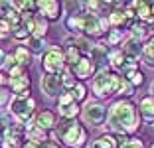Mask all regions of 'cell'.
Masks as SVG:
<instances>
[{
  "instance_id": "cell-1",
  "label": "cell",
  "mask_w": 154,
  "mask_h": 148,
  "mask_svg": "<svg viewBox=\"0 0 154 148\" xmlns=\"http://www.w3.org/2000/svg\"><path fill=\"white\" fill-rule=\"evenodd\" d=\"M140 125L136 107L128 101H117L113 107L109 109V119H107V128L113 130L115 134H119V138H122L127 142V134L134 132Z\"/></svg>"
},
{
  "instance_id": "cell-2",
  "label": "cell",
  "mask_w": 154,
  "mask_h": 148,
  "mask_svg": "<svg viewBox=\"0 0 154 148\" xmlns=\"http://www.w3.org/2000/svg\"><path fill=\"white\" fill-rule=\"evenodd\" d=\"M55 130H57L59 138L71 148H81L87 140L85 128H83L75 119H63V121H59V125L55 126Z\"/></svg>"
},
{
  "instance_id": "cell-3",
  "label": "cell",
  "mask_w": 154,
  "mask_h": 148,
  "mask_svg": "<svg viewBox=\"0 0 154 148\" xmlns=\"http://www.w3.org/2000/svg\"><path fill=\"white\" fill-rule=\"evenodd\" d=\"M119 81H121L119 75L107 71V69H101V71H97V75L93 77L91 89H93V93H95L99 99H103V97H109V95L117 93Z\"/></svg>"
},
{
  "instance_id": "cell-4",
  "label": "cell",
  "mask_w": 154,
  "mask_h": 148,
  "mask_svg": "<svg viewBox=\"0 0 154 148\" xmlns=\"http://www.w3.org/2000/svg\"><path fill=\"white\" fill-rule=\"evenodd\" d=\"M65 54L59 48H50L42 57V67L45 75H63L65 73Z\"/></svg>"
},
{
  "instance_id": "cell-5",
  "label": "cell",
  "mask_w": 154,
  "mask_h": 148,
  "mask_svg": "<svg viewBox=\"0 0 154 148\" xmlns=\"http://www.w3.org/2000/svg\"><path fill=\"white\" fill-rule=\"evenodd\" d=\"M34 109H36V103H34V99H30V97H20V95H16V97L10 101V113H12L22 125L32 121Z\"/></svg>"
},
{
  "instance_id": "cell-6",
  "label": "cell",
  "mask_w": 154,
  "mask_h": 148,
  "mask_svg": "<svg viewBox=\"0 0 154 148\" xmlns=\"http://www.w3.org/2000/svg\"><path fill=\"white\" fill-rule=\"evenodd\" d=\"M105 119H109L107 107H103L101 103H89L83 109V121L91 126H99L105 122Z\"/></svg>"
},
{
  "instance_id": "cell-7",
  "label": "cell",
  "mask_w": 154,
  "mask_h": 148,
  "mask_svg": "<svg viewBox=\"0 0 154 148\" xmlns=\"http://www.w3.org/2000/svg\"><path fill=\"white\" fill-rule=\"evenodd\" d=\"M57 111L61 119H75L79 115V107H77V101L73 99L71 93H61L57 99Z\"/></svg>"
},
{
  "instance_id": "cell-8",
  "label": "cell",
  "mask_w": 154,
  "mask_h": 148,
  "mask_svg": "<svg viewBox=\"0 0 154 148\" xmlns=\"http://www.w3.org/2000/svg\"><path fill=\"white\" fill-rule=\"evenodd\" d=\"M107 28V20H103L99 14H85L83 16V32L87 36H101Z\"/></svg>"
},
{
  "instance_id": "cell-9",
  "label": "cell",
  "mask_w": 154,
  "mask_h": 148,
  "mask_svg": "<svg viewBox=\"0 0 154 148\" xmlns=\"http://www.w3.org/2000/svg\"><path fill=\"white\" fill-rule=\"evenodd\" d=\"M95 63L91 61L89 57H81L79 61L75 63V65H71V73L77 77V79H89V77H93V73H95Z\"/></svg>"
},
{
  "instance_id": "cell-10",
  "label": "cell",
  "mask_w": 154,
  "mask_h": 148,
  "mask_svg": "<svg viewBox=\"0 0 154 148\" xmlns=\"http://www.w3.org/2000/svg\"><path fill=\"white\" fill-rule=\"evenodd\" d=\"M61 77L59 75H44L40 81V87L48 97H57L59 95V89H61Z\"/></svg>"
},
{
  "instance_id": "cell-11",
  "label": "cell",
  "mask_w": 154,
  "mask_h": 148,
  "mask_svg": "<svg viewBox=\"0 0 154 148\" xmlns=\"http://www.w3.org/2000/svg\"><path fill=\"white\" fill-rule=\"evenodd\" d=\"M0 12H2V20H8L12 26L22 24V12H18L16 4H14V2H10V0H4V2H2Z\"/></svg>"
},
{
  "instance_id": "cell-12",
  "label": "cell",
  "mask_w": 154,
  "mask_h": 148,
  "mask_svg": "<svg viewBox=\"0 0 154 148\" xmlns=\"http://www.w3.org/2000/svg\"><path fill=\"white\" fill-rule=\"evenodd\" d=\"M38 8H40V16H44L45 20H57L61 6L55 0H40L38 2Z\"/></svg>"
},
{
  "instance_id": "cell-13",
  "label": "cell",
  "mask_w": 154,
  "mask_h": 148,
  "mask_svg": "<svg viewBox=\"0 0 154 148\" xmlns=\"http://www.w3.org/2000/svg\"><path fill=\"white\" fill-rule=\"evenodd\" d=\"M107 59H109V54H107V45H105V44L93 45V49H91V61L95 63V67L99 69V71H101V69H107V67H105Z\"/></svg>"
},
{
  "instance_id": "cell-14",
  "label": "cell",
  "mask_w": 154,
  "mask_h": 148,
  "mask_svg": "<svg viewBox=\"0 0 154 148\" xmlns=\"http://www.w3.org/2000/svg\"><path fill=\"white\" fill-rule=\"evenodd\" d=\"M132 8L136 10V18L150 24L154 22V6L148 2H132Z\"/></svg>"
},
{
  "instance_id": "cell-15",
  "label": "cell",
  "mask_w": 154,
  "mask_h": 148,
  "mask_svg": "<svg viewBox=\"0 0 154 148\" xmlns=\"http://www.w3.org/2000/svg\"><path fill=\"white\" fill-rule=\"evenodd\" d=\"M109 24L113 28H117V30H121V28H125L127 24H132V22L128 20L127 10L125 8H117V10H113V12L109 14Z\"/></svg>"
},
{
  "instance_id": "cell-16",
  "label": "cell",
  "mask_w": 154,
  "mask_h": 148,
  "mask_svg": "<svg viewBox=\"0 0 154 148\" xmlns=\"http://www.w3.org/2000/svg\"><path fill=\"white\" fill-rule=\"evenodd\" d=\"M36 125L40 126L42 130H51L54 126H57L55 125V117H54V113H50V111H44V113H40L36 117Z\"/></svg>"
},
{
  "instance_id": "cell-17",
  "label": "cell",
  "mask_w": 154,
  "mask_h": 148,
  "mask_svg": "<svg viewBox=\"0 0 154 148\" xmlns=\"http://www.w3.org/2000/svg\"><path fill=\"white\" fill-rule=\"evenodd\" d=\"M138 111H140V115L144 119H154V95H148V97L140 99Z\"/></svg>"
},
{
  "instance_id": "cell-18",
  "label": "cell",
  "mask_w": 154,
  "mask_h": 148,
  "mask_svg": "<svg viewBox=\"0 0 154 148\" xmlns=\"http://www.w3.org/2000/svg\"><path fill=\"white\" fill-rule=\"evenodd\" d=\"M10 87L16 95H24L30 91V77L22 75V77H16V79H10Z\"/></svg>"
},
{
  "instance_id": "cell-19",
  "label": "cell",
  "mask_w": 154,
  "mask_h": 148,
  "mask_svg": "<svg viewBox=\"0 0 154 148\" xmlns=\"http://www.w3.org/2000/svg\"><path fill=\"white\" fill-rule=\"evenodd\" d=\"M109 61L115 69H122L125 61H127V54H125V49H111L109 51Z\"/></svg>"
},
{
  "instance_id": "cell-20",
  "label": "cell",
  "mask_w": 154,
  "mask_h": 148,
  "mask_svg": "<svg viewBox=\"0 0 154 148\" xmlns=\"http://www.w3.org/2000/svg\"><path fill=\"white\" fill-rule=\"evenodd\" d=\"M125 54L127 55H131V57H138V55L142 54V45H140V42L138 40H134V38H128V42H127V45H125Z\"/></svg>"
},
{
  "instance_id": "cell-21",
  "label": "cell",
  "mask_w": 154,
  "mask_h": 148,
  "mask_svg": "<svg viewBox=\"0 0 154 148\" xmlns=\"http://www.w3.org/2000/svg\"><path fill=\"white\" fill-rule=\"evenodd\" d=\"M91 148H117V138L111 134H103L97 140H93Z\"/></svg>"
},
{
  "instance_id": "cell-22",
  "label": "cell",
  "mask_w": 154,
  "mask_h": 148,
  "mask_svg": "<svg viewBox=\"0 0 154 148\" xmlns=\"http://www.w3.org/2000/svg\"><path fill=\"white\" fill-rule=\"evenodd\" d=\"M65 26L69 32H83V16L79 14H69L65 20Z\"/></svg>"
},
{
  "instance_id": "cell-23",
  "label": "cell",
  "mask_w": 154,
  "mask_h": 148,
  "mask_svg": "<svg viewBox=\"0 0 154 148\" xmlns=\"http://www.w3.org/2000/svg\"><path fill=\"white\" fill-rule=\"evenodd\" d=\"M142 59H144L146 65L154 67V36L144 44V49H142Z\"/></svg>"
},
{
  "instance_id": "cell-24",
  "label": "cell",
  "mask_w": 154,
  "mask_h": 148,
  "mask_svg": "<svg viewBox=\"0 0 154 148\" xmlns=\"http://www.w3.org/2000/svg\"><path fill=\"white\" fill-rule=\"evenodd\" d=\"M67 44H73L77 49H79V51H91V49H93V44H91V40H87V38H81V36L67 40Z\"/></svg>"
},
{
  "instance_id": "cell-25",
  "label": "cell",
  "mask_w": 154,
  "mask_h": 148,
  "mask_svg": "<svg viewBox=\"0 0 154 148\" xmlns=\"http://www.w3.org/2000/svg\"><path fill=\"white\" fill-rule=\"evenodd\" d=\"M28 49H30V51H34V54H44V49H45L44 38L32 36L30 40H28Z\"/></svg>"
},
{
  "instance_id": "cell-26",
  "label": "cell",
  "mask_w": 154,
  "mask_h": 148,
  "mask_svg": "<svg viewBox=\"0 0 154 148\" xmlns=\"http://www.w3.org/2000/svg\"><path fill=\"white\" fill-rule=\"evenodd\" d=\"M122 75H125L127 81H131L132 85H142V83H144V75H142L140 69H131V71L122 73Z\"/></svg>"
},
{
  "instance_id": "cell-27",
  "label": "cell",
  "mask_w": 154,
  "mask_h": 148,
  "mask_svg": "<svg viewBox=\"0 0 154 148\" xmlns=\"http://www.w3.org/2000/svg\"><path fill=\"white\" fill-rule=\"evenodd\" d=\"M117 93H119V95H125V97H132V95H134V85H132L131 81H127L125 77H121Z\"/></svg>"
},
{
  "instance_id": "cell-28",
  "label": "cell",
  "mask_w": 154,
  "mask_h": 148,
  "mask_svg": "<svg viewBox=\"0 0 154 148\" xmlns=\"http://www.w3.org/2000/svg\"><path fill=\"white\" fill-rule=\"evenodd\" d=\"M14 57H16V61H18L24 69L30 65V54H28V49H26V48H22V45H20V48L14 51Z\"/></svg>"
},
{
  "instance_id": "cell-29",
  "label": "cell",
  "mask_w": 154,
  "mask_h": 148,
  "mask_svg": "<svg viewBox=\"0 0 154 148\" xmlns=\"http://www.w3.org/2000/svg\"><path fill=\"white\" fill-rule=\"evenodd\" d=\"M79 59H81V51H79L75 45H67V51H65V61L71 63V65H75Z\"/></svg>"
},
{
  "instance_id": "cell-30",
  "label": "cell",
  "mask_w": 154,
  "mask_h": 148,
  "mask_svg": "<svg viewBox=\"0 0 154 148\" xmlns=\"http://www.w3.org/2000/svg\"><path fill=\"white\" fill-rule=\"evenodd\" d=\"M122 42V30H117V28H113V30L107 32V44L109 45H117Z\"/></svg>"
},
{
  "instance_id": "cell-31",
  "label": "cell",
  "mask_w": 154,
  "mask_h": 148,
  "mask_svg": "<svg viewBox=\"0 0 154 148\" xmlns=\"http://www.w3.org/2000/svg\"><path fill=\"white\" fill-rule=\"evenodd\" d=\"M28 34H30V30H28L24 24H18V26H14V28H12V36L16 38V40H26ZM28 40H30V38H28Z\"/></svg>"
},
{
  "instance_id": "cell-32",
  "label": "cell",
  "mask_w": 154,
  "mask_h": 148,
  "mask_svg": "<svg viewBox=\"0 0 154 148\" xmlns=\"http://www.w3.org/2000/svg\"><path fill=\"white\" fill-rule=\"evenodd\" d=\"M61 83H63V87H67V89H71V91L77 87V83H75V75H73L71 71H67V69H65V73L61 75Z\"/></svg>"
},
{
  "instance_id": "cell-33",
  "label": "cell",
  "mask_w": 154,
  "mask_h": 148,
  "mask_svg": "<svg viewBox=\"0 0 154 148\" xmlns=\"http://www.w3.org/2000/svg\"><path fill=\"white\" fill-rule=\"evenodd\" d=\"M71 95H73V99H75V101H83V99H85V95H87L85 85H83V83H77V87L71 91Z\"/></svg>"
},
{
  "instance_id": "cell-34",
  "label": "cell",
  "mask_w": 154,
  "mask_h": 148,
  "mask_svg": "<svg viewBox=\"0 0 154 148\" xmlns=\"http://www.w3.org/2000/svg\"><path fill=\"white\" fill-rule=\"evenodd\" d=\"M121 148H144V146H142V142L138 138H128L127 142H122Z\"/></svg>"
},
{
  "instance_id": "cell-35",
  "label": "cell",
  "mask_w": 154,
  "mask_h": 148,
  "mask_svg": "<svg viewBox=\"0 0 154 148\" xmlns=\"http://www.w3.org/2000/svg\"><path fill=\"white\" fill-rule=\"evenodd\" d=\"M0 28H2V36L6 38V36L10 34V28H14V26L8 22V20H2V22H0Z\"/></svg>"
},
{
  "instance_id": "cell-36",
  "label": "cell",
  "mask_w": 154,
  "mask_h": 148,
  "mask_svg": "<svg viewBox=\"0 0 154 148\" xmlns=\"http://www.w3.org/2000/svg\"><path fill=\"white\" fill-rule=\"evenodd\" d=\"M42 148H59V146L55 144V140H48V142H45V144H44Z\"/></svg>"
},
{
  "instance_id": "cell-37",
  "label": "cell",
  "mask_w": 154,
  "mask_h": 148,
  "mask_svg": "<svg viewBox=\"0 0 154 148\" xmlns=\"http://www.w3.org/2000/svg\"><path fill=\"white\" fill-rule=\"evenodd\" d=\"M6 101H8V91H6V89H2V107L6 105Z\"/></svg>"
},
{
  "instance_id": "cell-38",
  "label": "cell",
  "mask_w": 154,
  "mask_h": 148,
  "mask_svg": "<svg viewBox=\"0 0 154 148\" xmlns=\"http://www.w3.org/2000/svg\"><path fill=\"white\" fill-rule=\"evenodd\" d=\"M24 148H40V146H38L36 142H30V140H28V142H24Z\"/></svg>"
},
{
  "instance_id": "cell-39",
  "label": "cell",
  "mask_w": 154,
  "mask_h": 148,
  "mask_svg": "<svg viewBox=\"0 0 154 148\" xmlns=\"http://www.w3.org/2000/svg\"><path fill=\"white\" fill-rule=\"evenodd\" d=\"M150 91H152V93H154V83H152V87H150Z\"/></svg>"
},
{
  "instance_id": "cell-40",
  "label": "cell",
  "mask_w": 154,
  "mask_h": 148,
  "mask_svg": "<svg viewBox=\"0 0 154 148\" xmlns=\"http://www.w3.org/2000/svg\"><path fill=\"white\" fill-rule=\"evenodd\" d=\"M150 148H154V142H152V146H150Z\"/></svg>"
},
{
  "instance_id": "cell-41",
  "label": "cell",
  "mask_w": 154,
  "mask_h": 148,
  "mask_svg": "<svg viewBox=\"0 0 154 148\" xmlns=\"http://www.w3.org/2000/svg\"><path fill=\"white\" fill-rule=\"evenodd\" d=\"M152 6H154V4H152Z\"/></svg>"
}]
</instances>
